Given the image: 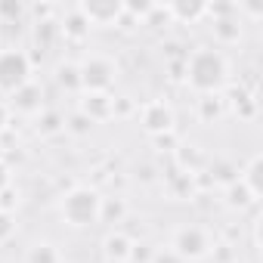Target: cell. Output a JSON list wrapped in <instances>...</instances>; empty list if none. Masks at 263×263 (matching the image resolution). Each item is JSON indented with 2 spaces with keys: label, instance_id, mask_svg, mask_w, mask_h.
Returning <instances> with one entry per match:
<instances>
[{
  "label": "cell",
  "instance_id": "6da1fadb",
  "mask_svg": "<svg viewBox=\"0 0 263 263\" xmlns=\"http://www.w3.org/2000/svg\"><path fill=\"white\" fill-rule=\"evenodd\" d=\"M226 78V65L214 50H198L189 62V81L198 90H217Z\"/></svg>",
  "mask_w": 263,
  "mask_h": 263
},
{
  "label": "cell",
  "instance_id": "7a4b0ae2",
  "mask_svg": "<svg viewBox=\"0 0 263 263\" xmlns=\"http://www.w3.org/2000/svg\"><path fill=\"white\" fill-rule=\"evenodd\" d=\"M99 214H102V201H99V195L93 189H74L62 201V217L71 226H90Z\"/></svg>",
  "mask_w": 263,
  "mask_h": 263
},
{
  "label": "cell",
  "instance_id": "3957f363",
  "mask_svg": "<svg viewBox=\"0 0 263 263\" xmlns=\"http://www.w3.org/2000/svg\"><path fill=\"white\" fill-rule=\"evenodd\" d=\"M31 81L28 56L19 50H0V93H16Z\"/></svg>",
  "mask_w": 263,
  "mask_h": 263
},
{
  "label": "cell",
  "instance_id": "277c9868",
  "mask_svg": "<svg viewBox=\"0 0 263 263\" xmlns=\"http://www.w3.org/2000/svg\"><path fill=\"white\" fill-rule=\"evenodd\" d=\"M174 248H177V254H183V257H204L208 254V235L198 229V226H183V229H177V235H174Z\"/></svg>",
  "mask_w": 263,
  "mask_h": 263
},
{
  "label": "cell",
  "instance_id": "5b68a950",
  "mask_svg": "<svg viewBox=\"0 0 263 263\" xmlns=\"http://www.w3.org/2000/svg\"><path fill=\"white\" fill-rule=\"evenodd\" d=\"M111 65L108 62H102V59H90V62H84V68H81V84L84 87H90V93H102V90H108L111 87Z\"/></svg>",
  "mask_w": 263,
  "mask_h": 263
},
{
  "label": "cell",
  "instance_id": "8992f818",
  "mask_svg": "<svg viewBox=\"0 0 263 263\" xmlns=\"http://www.w3.org/2000/svg\"><path fill=\"white\" fill-rule=\"evenodd\" d=\"M171 108L167 105H161V102H152L149 108H146V115H143V124H146V130H167L171 127Z\"/></svg>",
  "mask_w": 263,
  "mask_h": 263
},
{
  "label": "cell",
  "instance_id": "52a82bcc",
  "mask_svg": "<svg viewBox=\"0 0 263 263\" xmlns=\"http://www.w3.org/2000/svg\"><path fill=\"white\" fill-rule=\"evenodd\" d=\"M25 263H59V254L53 245H34L25 257Z\"/></svg>",
  "mask_w": 263,
  "mask_h": 263
},
{
  "label": "cell",
  "instance_id": "ba28073f",
  "mask_svg": "<svg viewBox=\"0 0 263 263\" xmlns=\"http://www.w3.org/2000/svg\"><path fill=\"white\" fill-rule=\"evenodd\" d=\"M118 13H121V7L115 4V7H84V16H87V22H102V19H118Z\"/></svg>",
  "mask_w": 263,
  "mask_h": 263
},
{
  "label": "cell",
  "instance_id": "9c48e42d",
  "mask_svg": "<svg viewBox=\"0 0 263 263\" xmlns=\"http://www.w3.org/2000/svg\"><path fill=\"white\" fill-rule=\"evenodd\" d=\"M10 232H13V217L7 211H0V241H4Z\"/></svg>",
  "mask_w": 263,
  "mask_h": 263
},
{
  "label": "cell",
  "instance_id": "30bf717a",
  "mask_svg": "<svg viewBox=\"0 0 263 263\" xmlns=\"http://www.w3.org/2000/svg\"><path fill=\"white\" fill-rule=\"evenodd\" d=\"M7 183H10V171H7V167H4V164H0V189H4V186H7Z\"/></svg>",
  "mask_w": 263,
  "mask_h": 263
},
{
  "label": "cell",
  "instance_id": "8fae6325",
  "mask_svg": "<svg viewBox=\"0 0 263 263\" xmlns=\"http://www.w3.org/2000/svg\"><path fill=\"white\" fill-rule=\"evenodd\" d=\"M7 124V105H0V127Z\"/></svg>",
  "mask_w": 263,
  "mask_h": 263
}]
</instances>
